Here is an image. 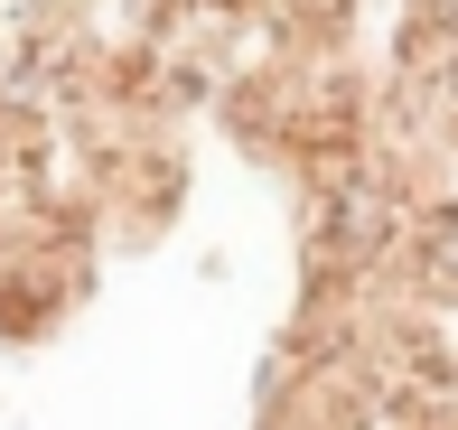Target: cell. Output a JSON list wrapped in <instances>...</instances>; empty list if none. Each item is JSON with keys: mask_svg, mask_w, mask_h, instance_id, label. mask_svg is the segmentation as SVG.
<instances>
[{"mask_svg": "<svg viewBox=\"0 0 458 430\" xmlns=\"http://www.w3.org/2000/svg\"><path fill=\"white\" fill-rule=\"evenodd\" d=\"M421 281H430V291H458V215L430 224V243H421Z\"/></svg>", "mask_w": 458, "mask_h": 430, "instance_id": "cell-1", "label": "cell"}, {"mask_svg": "<svg viewBox=\"0 0 458 430\" xmlns=\"http://www.w3.org/2000/svg\"><path fill=\"white\" fill-rule=\"evenodd\" d=\"M411 19H430V29H458V0H411Z\"/></svg>", "mask_w": 458, "mask_h": 430, "instance_id": "cell-2", "label": "cell"}]
</instances>
